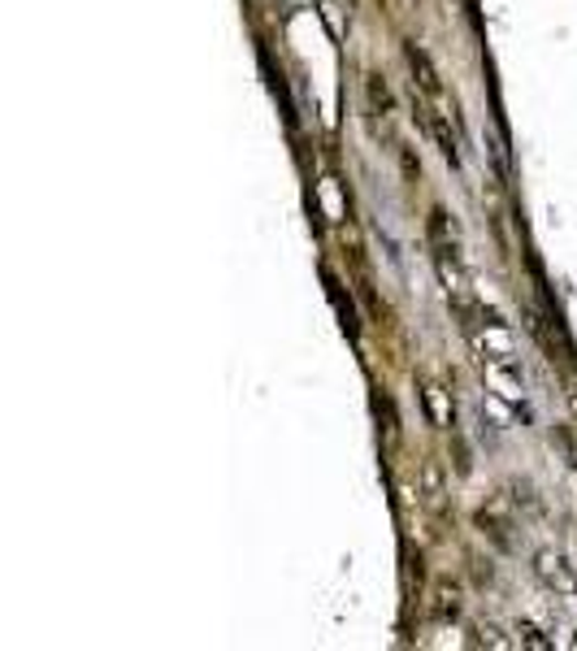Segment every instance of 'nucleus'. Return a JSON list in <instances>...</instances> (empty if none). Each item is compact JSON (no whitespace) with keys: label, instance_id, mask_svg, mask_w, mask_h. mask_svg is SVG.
<instances>
[{"label":"nucleus","instance_id":"obj_1","mask_svg":"<svg viewBox=\"0 0 577 651\" xmlns=\"http://www.w3.org/2000/svg\"><path fill=\"white\" fill-rule=\"evenodd\" d=\"M538 578L547 582V586H556L560 595H577V574L560 556H552V552H538Z\"/></svg>","mask_w":577,"mask_h":651},{"label":"nucleus","instance_id":"obj_2","mask_svg":"<svg viewBox=\"0 0 577 651\" xmlns=\"http://www.w3.org/2000/svg\"><path fill=\"white\" fill-rule=\"evenodd\" d=\"M487 378H491V382L500 387V395H504V400H512V404H521V387H516V378L508 373L504 365H487Z\"/></svg>","mask_w":577,"mask_h":651},{"label":"nucleus","instance_id":"obj_3","mask_svg":"<svg viewBox=\"0 0 577 651\" xmlns=\"http://www.w3.org/2000/svg\"><path fill=\"white\" fill-rule=\"evenodd\" d=\"M409 62H413V70H417V78H422V87H426L431 96H438V78H434V70L426 66V57H422L417 48H409Z\"/></svg>","mask_w":577,"mask_h":651},{"label":"nucleus","instance_id":"obj_4","mask_svg":"<svg viewBox=\"0 0 577 651\" xmlns=\"http://www.w3.org/2000/svg\"><path fill=\"white\" fill-rule=\"evenodd\" d=\"M482 344H491L500 357H508V352H512V339H508L504 330H487V335H482Z\"/></svg>","mask_w":577,"mask_h":651}]
</instances>
